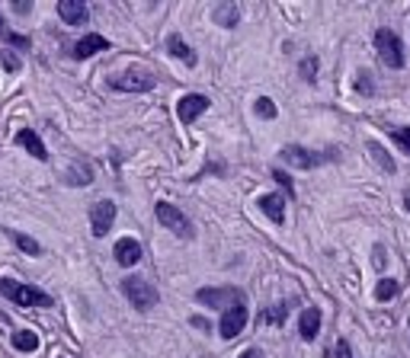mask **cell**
Masks as SVG:
<instances>
[{
	"instance_id": "1",
	"label": "cell",
	"mask_w": 410,
	"mask_h": 358,
	"mask_svg": "<svg viewBox=\"0 0 410 358\" xmlns=\"http://www.w3.org/2000/svg\"><path fill=\"white\" fill-rule=\"evenodd\" d=\"M0 294L6 300H13L16 307H51V294L38 291V288H29V285H19V281H10V278H0Z\"/></svg>"
},
{
	"instance_id": "27",
	"label": "cell",
	"mask_w": 410,
	"mask_h": 358,
	"mask_svg": "<svg viewBox=\"0 0 410 358\" xmlns=\"http://www.w3.org/2000/svg\"><path fill=\"white\" fill-rule=\"evenodd\" d=\"M317 67H320V61L314 55L305 58V61H301V77H305L308 83H314V80H317Z\"/></svg>"
},
{
	"instance_id": "4",
	"label": "cell",
	"mask_w": 410,
	"mask_h": 358,
	"mask_svg": "<svg viewBox=\"0 0 410 358\" xmlns=\"http://www.w3.org/2000/svg\"><path fill=\"white\" fill-rule=\"evenodd\" d=\"M122 294H125V298L132 300V307H138V310H151V307H157V288H154L151 281L138 278V275L122 278Z\"/></svg>"
},
{
	"instance_id": "8",
	"label": "cell",
	"mask_w": 410,
	"mask_h": 358,
	"mask_svg": "<svg viewBox=\"0 0 410 358\" xmlns=\"http://www.w3.org/2000/svg\"><path fill=\"white\" fill-rule=\"evenodd\" d=\"M279 157L285 160V163H292L295 170H314V166L324 163V157H320L317 151H308V147H301V144H285L279 151Z\"/></svg>"
},
{
	"instance_id": "30",
	"label": "cell",
	"mask_w": 410,
	"mask_h": 358,
	"mask_svg": "<svg viewBox=\"0 0 410 358\" xmlns=\"http://www.w3.org/2000/svg\"><path fill=\"white\" fill-rule=\"evenodd\" d=\"M0 64H4L10 74H16L19 67H23V61H19V55H13V51H0Z\"/></svg>"
},
{
	"instance_id": "20",
	"label": "cell",
	"mask_w": 410,
	"mask_h": 358,
	"mask_svg": "<svg viewBox=\"0 0 410 358\" xmlns=\"http://www.w3.org/2000/svg\"><path fill=\"white\" fill-rule=\"evenodd\" d=\"M13 349L16 352H36L38 349V332H32V330L13 332Z\"/></svg>"
},
{
	"instance_id": "24",
	"label": "cell",
	"mask_w": 410,
	"mask_h": 358,
	"mask_svg": "<svg viewBox=\"0 0 410 358\" xmlns=\"http://www.w3.org/2000/svg\"><path fill=\"white\" fill-rule=\"evenodd\" d=\"M397 291H401V281H397V278H382L375 285V300H382V304H384V300L397 298Z\"/></svg>"
},
{
	"instance_id": "25",
	"label": "cell",
	"mask_w": 410,
	"mask_h": 358,
	"mask_svg": "<svg viewBox=\"0 0 410 358\" xmlns=\"http://www.w3.org/2000/svg\"><path fill=\"white\" fill-rule=\"evenodd\" d=\"M253 112L260 115V119H269V121H273L275 115H279V109H275V102L269 99V96H260V99L253 102Z\"/></svg>"
},
{
	"instance_id": "6",
	"label": "cell",
	"mask_w": 410,
	"mask_h": 358,
	"mask_svg": "<svg viewBox=\"0 0 410 358\" xmlns=\"http://www.w3.org/2000/svg\"><path fill=\"white\" fill-rule=\"evenodd\" d=\"M196 300L202 307H221V310H228V307L241 304L243 291H241V288H199Z\"/></svg>"
},
{
	"instance_id": "33",
	"label": "cell",
	"mask_w": 410,
	"mask_h": 358,
	"mask_svg": "<svg viewBox=\"0 0 410 358\" xmlns=\"http://www.w3.org/2000/svg\"><path fill=\"white\" fill-rule=\"evenodd\" d=\"M337 358H352V349H349L346 339H340V342H337Z\"/></svg>"
},
{
	"instance_id": "22",
	"label": "cell",
	"mask_w": 410,
	"mask_h": 358,
	"mask_svg": "<svg viewBox=\"0 0 410 358\" xmlns=\"http://www.w3.org/2000/svg\"><path fill=\"white\" fill-rule=\"evenodd\" d=\"M64 179H68V185H87L93 183V170H90V163H74Z\"/></svg>"
},
{
	"instance_id": "28",
	"label": "cell",
	"mask_w": 410,
	"mask_h": 358,
	"mask_svg": "<svg viewBox=\"0 0 410 358\" xmlns=\"http://www.w3.org/2000/svg\"><path fill=\"white\" fill-rule=\"evenodd\" d=\"M273 179L282 185V192H285V198H295V183H292V176H288L285 170H273Z\"/></svg>"
},
{
	"instance_id": "32",
	"label": "cell",
	"mask_w": 410,
	"mask_h": 358,
	"mask_svg": "<svg viewBox=\"0 0 410 358\" xmlns=\"http://www.w3.org/2000/svg\"><path fill=\"white\" fill-rule=\"evenodd\" d=\"M372 256H375V259H372V262H375V268H384V266H388V256H384V246H382V243L372 249Z\"/></svg>"
},
{
	"instance_id": "19",
	"label": "cell",
	"mask_w": 410,
	"mask_h": 358,
	"mask_svg": "<svg viewBox=\"0 0 410 358\" xmlns=\"http://www.w3.org/2000/svg\"><path fill=\"white\" fill-rule=\"evenodd\" d=\"M6 234H10V240L16 243V246L23 249L26 256H42V243H38V240H32L29 234H23V230H6Z\"/></svg>"
},
{
	"instance_id": "11",
	"label": "cell",
	"mask_w": 410,
	"mask_h": 358,
	"mask_svg": "<svg viewBox=\"0 0 410 358\" xmlns=\"http://www.w3.org/2000/svg\"><path fill=\"white\" fill-rule=\"evenodd\" d=\"M112 256H115V262H119V266L132 268V266H138V262H141V256H144V249H141V243L135 240V237H122V240L115 243Z\"/></svg>"
},
{
	"instance_id": "21",
	"label": "cell",
	"mask_w": 410,
	"mask_h": 358,
	"mask_svg": "<svg viewBox=\"0 0 410 358\" xmlns=\"http://www.w3.org/2000/svg\"><path fill=\"white\" fill-rule=\"evenodd\" d=\"M369 153H372V160H375V163L382 166L384 173H394V170H397V163L391 160V153L384 151V147L378 144V141H369Z\"/></svg>"
},
{
	"instance_id": "29",
	"label": "cell",
	"mask_w": 410,
	"mask_h": 358,
	"mask_svg": "<svg viewBox=\"0 0 410 358\" xmlns=\"http://www.w3.org/2000/svg\"><path fill=\"white\" fill-rule=\"evenodd\" d=\"M391 141H394L404 153H410V128H394V131H391Z\"/></svg>"
},
{
	"instance_id": "26",
	"label": "cell",
	"mask_w": 410,
	"mask_h": 358,
	"mask_svg": "<svg viewBox=\"0 0 410 358\" xmlns=\"http://www.w3.org/2000/svg\"><path fill=\"white\" fill-rule=\"evenodd\" d=\"M356 90H359L362 96H372V93H375V80H372V74H369L365 67L356 74Z\"/></svg>"
},
{
	"instance_id": "16",
	"label": "cell",
	"mask_w": 410,
	"mask_h": 358,
	"mask_svg": "<svg viewBox=\"0 0 410 358\" xmlns=\"http://www.w3.org/2000/svg\"><path fill=\"white\" fill-rule=\"evenodd\" d=\"M167 51H170L173 58H179L183 64H189V67H196V61H199V55L189 48V45L183 42V36L179 32H173V36H167Z\"/></svg>"
},
{
	"instance_id": "12",
	"label": "cell",
	"mask_w": 410,
	"mask_h": 358,
	"mask_svg": "<svg viewBox=\"0 0 410 358\" xmlns=\"http://www.w3.org/2000/svg\"><path fill=\"white\" fill-rule=\"evenodd\" d=\"M58 16L68 26H83L90 19V10L83 0H61V4H58Z\"/></svg>"
},
{
	"instance_id": "36",
	"label": "cell",
	"mask_w": 410,
	"mask_h": 358,
	"mask_svg": "<svg viewBox=\"0 0 410 358\" xmlns=\"http://www.w3.org/2000/svg\"><path fill=\"white\" fill-rule=\"evenodd\" d=\"M13 10H16V13H19V16H26V13H29V10H32V4H26V0H23V4H16V6H13Z\"/></svg>"
},
{
	"instance_id": "10",
	"label": "cell",
	"mask_w": 410,
	"mask_h": 358,
	"mask_svg": "<svg viewBox=\"0 0 410 358\" xmlns=\"http://www.w3.org/2000/svg\"><path fill=\"white\" fill-rule=\"evenodd\" d=\"M112 221H115V202L102 198V202H96L90 208V230H93V237H106Z\"/></svg>"
},
{
	"instance_id": "23",
	"label": "cell",
	"mask_w": 410,
	"mask_h": 358,
	"mask_svg": "<svg viewBox=\"0 0 410 358\" xmlns=\"http://www.w3.org/2000/svg\"><path fill=\"white\" fill-rule=\"evenodd\" d=\"M288 300H282V304H275V307H266L263 310V323H269V326H279V323H285V317H288Z\"/></svg>"
},
{
	"instance_id": "13",
	"label": "cell",
	"mask_w": 410,
	"mask_h": 358,
	"mask_svg": "<svg viewBox=\"0 0 410 358\" xmlns=\"http://www.w3.org/2000/svg\"><path fill=\"white\" fill-rule=\"evenodd\" d=\"M260 211L269 217L273 224H285V195L279 192H269V195H260Z\"/></svg>"
},
{
	"instance_id": "38",
	"label": "cell",
	"mask_w": 410,
	"mask_h": 358,
	"mask_svg": "<svg viewBox=\"0 0 410 358\" xmlns=\"http://www.w3.org/2000/svg\"><path fill=\"white\" fill-rule=\"evenodd\" d=\"M404 208H407V215H410V189L404 192Z\"/></svg>"
},
{
	"instance_id": "31",
	"label": "cell",
	"mask_w": 410,
	"mask_h": 358,
	"mask_svg": "<svg viewBox=\"0 0 410 358\" xmlns=\"http://www.w3.org/2000/svg\"><path fill=\"white\" fill-rule=\"evenodd\" d=\"M4 42H6V45H16V48H29V38H26V36H16V32H6Z\"/></svg>"
},
{
	"instance_id": "2",
	"label": "cell",
	"mask_w": 410,
	"mask_h": 358,
	"mask_svg": "<svg viewBox=\"0 0 410 358\" xmlns=\"http://www.w3.org/2000/svg\"><path fill=\"white\" fill-rule=\"evenodd\" d=\"M375 48H378V58H382L384 67L391 70H401L404 67V42L394 29H378L375 32Z\"/></svg>"
},
{
	"instance_id": "5",
	"label": "cell",
	"mask_w": 410,
	"mask_h": 358,
	"mask_svg": "<svg viewBox=\"0 0 410 358\" xmlns=\"http://www.w3.org/2000/svg\"><path fill=\"white\" fill-rule=\"evenodd\" d=\"M154 83H157V80H154L147 70H138V67L125 70V74L109 77V87L122 90V93H147V90H154Z\"/></svg>"
},
{
	"instance_id": "9",
	"label": "cell",
	"mask_w": 410,
	"mask_h": 358,
	"mask_svg": "<svg viewBox=\"0 0 410 358\" xmlns=\"http://www.w3.org/2000/svg\"><path fill=\"white\" fill-rule=\"evenodd\" d=\"M209 106H211V99L205 93H186L183 99L177 102V115L183 125H192L202 112H209Z\"/></svg>"
},
{
	"instance_id": "7",
	"label": "cell",
	"mask_w": 410,
	"mask_h": 358,
	"mask_svg": "<svg viewBox=\"0 0 410 358\" xmlns=\"http://www.w3.org/2000/svg\"><path fill=\"white\" fill-rule=\"evenodd\" d=\"M243 326H247V300H241V304L221 310V320H218V332H221V339H234L237 332H243Z\"/></svg>"
},
{
	"instance_id": "14",
	"label": "cell",
	"mask_w": 410,
	"mask_h": 358,
	"mask_svg": "<svg viewBox=\"0 0 410 358\" xmlns=\"http://www.w3.org/2000/svg\"><path fill=\"white\" fill-rule=\"evenodd\" d=\"M100 51H109V38L96 36V32H90V36H83L80 42L74 45V58H77V61H87V58L100 55Z\"/></svg>"
},
{
	"instance_id": "35",
	"label": "cell",
	"mask_w": 410,
	"mask_h": 358,
	"mask_svg": "<svg viewBox=\"0 0 410 358\" xmlns=\"http://www.w3.org/2000/svg\"><path fill=\"white\" fill-rule=\"evenodd\" d=\"M192 326H196V330H211L209 320H205V317H192Z\"/></svg>"
},
{
	"instance_id": "15",
	"label": "cell",
	"mask_w": 410,
	"mask_h": 358,
	"mask_svg": "<svg viewBox=\"0 0 410 358\" xmlns=\"http://www.w3.org/2000/svg\"><path fill=\"white\" fill-rule=\"evenodd\" d=\"M298 332L305 342H314L320 332V310L317 307H305V310L298 313Z\"/></svg>"
},
{
	"instance_id": "3",
	"label": "cell",
	"mask_w": 410,
	"mask_h": 358,
	"mask_svg": "<svg viewBox=\"0 0 410 358\" xmlns=\"http://www.w3.org/2000/svg\"><path fill=\"white\" fill-rule=\"evenodd\" d=\"M154 215H157V221L164 224L167 230H173L179 240H192V237H196V227H192V221L177 208V205L157 202V205H154Z\"/></svg>"
},
{
	"instance_id": "37",
	"label": "cell",
	"mask_w": 410,
	"mask_h": 358,
	"mask_svg": "<svg viewBox=\"0 0 410 358\" xmlns=\"http://www.w3.org/2000/svg\"><path fill=\"white\" fill-rule=\"evenodd\" d=\"M6 32H10V29H6V23H4V16H0V38H6Z\"/></svg>"
},
{
	"instance_id": "17",
	"label": "cell",
	"mask_w": 410,
	"mask_h": 358,
	"mask_svg": "<svg viewBox=\"0 0 410 358\" xmlns=\"http://www.w3.org/2000/svg\"><path fill=\"white\" fill-rule=\"evenodd\" d=\"M16 144L19 147H26L29 151V157H36V160H48V151H45V144H42V138H38L32 128H23V131L16 134Z\"/></svg>"
},
{
	"instance_id": "18",
	"label": "cell",
	"mask_w": 410,
	"mask_h": 358,
	"mask_svg": "<svg viewBox=\"0 0 410 358\" xmlns=\"http://www.w3.org/2000/svg\"><path fill=\"white\" fill-rule=\"evenodd\" d=\"M211 19H215L218 26H224V29H234V26L241 23V6H237L234 0H224V4H218V6H215Z\"/></svg>"
},
{
	"instance_id": "34",
	"label": "cell",
	"mask_w": 410,
	"mask_h": 358,
	"mask_svg": "<svg viewBox=\"0 0 410 358\" xmlns=\"http://www.w3.org/2000/svg\"><path fill=\"white\" fill-rule=\"evenodd\" d=\"M237 358H266V355H263V349H247V352H241Z\"/></svg>"
}]
</instances>
